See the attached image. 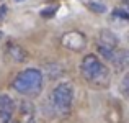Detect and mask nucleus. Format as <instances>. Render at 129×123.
<instances>
[{
	"instance_id": "nucleus-1",
	"label": "nucleus",
	"mask_w": 129,
	"mask_h": 123,
	"mask_svg": "<svg viewBox=\"0 0 129 123\" xmlns=\"http://www.w3.org/2000/svg\"><path fill=\"white\" fill-rule=\"evenodd\" d=\"M80 71L85 80L96 87H106L110 84V71L95 54H88L83 57L82 64H80Z\"/></svg>"
},
{
	"instance_id": "nucleus-2",
	"label": "nucleus",
	"mask_w": 129,
	"mask_h": 123,
	"mask_svg": "<svg viewBox=\"0 0 129 123\" xmlns=\"http://www.w3.org/2000/svg\"><path fill=\"white\" fill-rule=\"evenodd\" d=\"M43 87V74L38 69H25L15 77L13 89L21 95H38Z\"/></svg>"
},
{
	"instance_id": "nucleus-3",
	"label": "nucleus",
	"mask_w": 129,
	"mask_h": 123,
	"mask_svg": "<svg viewBox=\"0 0 129 123\" xmlns=\"http://www.w3.org/2000/svg\"><path fill=\"white\" fill-rule=\"evenodd\" d=\"M52 107L56 108L57 113L66 115L70 112L72 108V102H74V87L69 82H62L59 84L56 89L52 90Z\"/></svg>"
},
{
	"instance_id": "nucleus-4",
	"label": "nucleus",
	"mask_w": 129,
	"mask_h": 123,
	"mask_svg": "<svg viewBox=\"0 0 129 123\" xmlns=\"http://www.w3.org/2000/svg\"><path fill=\"white\" fill-rule=\"evenodd\" d=\"M116 46H118V38L113 35L111 31L105 30V31L100 33V41H98V51L103 57L106 59H111L116 51Z\"/></svg>"
},
{
	"instance_id": "nucleus-5",
	"label": "nucleus",
	"mask_w": 129,
	"mask_h": 123,
	"mask_svg": "<svg viewBox=\"0 0 129 123\" xmlns=\"http://www.w3.org/2000/svg\"><path fill=\"white\" fill-rule=\"evenodd\" d=\"M85 43H87L85 36H83L82 33H79V31H70L62 38V44L66 48H69V49H72V51L83 49V48H85Z\"/></svg>"
},
{
	"instance_id": "nucleus-6",
	"label": "nucleus",
	"mask_w": 129,
	"mask_h": 123,
	"mask_svg": "<svg viewBox=\"0 0 129 123\" xmlns=\"http://www.w3.org/2000/svg\"><path fill=\"white\" fill-rule=\"evenodd\" d=\"M13 110H15V102L12 97L2 94L0 95V121L2 123H8L12 120Z\"/></svg>"
},
{
	"instance_id": "nucleus-7",
	"label": "nucleus",
	"mask_w": 129,
	"mask_h": 123,
	"mask_svg": "<svg viewBox=\"0 0 129 123\" xmlns=\"http://www.w3.org/2000/svg\"><path fill=\"white\" fill-rule=\"evenodd\" d=\"M7 54H8L13 61H16V63H23V61H26V57H28L26 51L16 43H8L7 44Z\"/></svg>"
},
{
	"instance_id": "nucleus-8",
	"label": "nucleus",
	"mask_w": 129,
	"mask_h": 123,
	"mask_svg": "<svg viewBox=\"0 0 129 123\" xmlns=\"http://www.w3.org/2000/svg\"><path fill=\"white\" fill-rule=\"evenodd\" d=\"M57 8H59V5H56V3H54V5L46 7V8H43V10H41V16H43V18H51V16L56 15Z\"/></svg>"
},
{
	"instance_id": "nucleus-9",
	"label": "nucleus",
	"mask_w": 129,
	"mask_h": 123,
	"mask_svg": "<svg viewBox=\"0 0 129 123\" xmlns=\"http://www.w3.org/2000/svg\"><path fill=\"white\" fill-rule=\"evenodd\" d=\"M88 7H90V10H93L95 13H105L106 12L105 3H100V2H96V0H91V2L88 3Z\"/></svg>"
},
{
	"instance_id": "nucleus-10",
	"label": "nucleus",
	"mask_w": 129,
	"mask_h": 123,
	"mask_svg": "<svg viewBox=\"0 0 129 123\" xmlns=\"http://www.w3.org/2000/svg\"><path fill=\"white\" fill-rule=\"evenodd\" d=\"M113 16H114V18H123V20H127V13L124 12V10H121V8L114 10V12H113Z\"/></svg>"
},
{
	"instance_id": "nucleus-11",
	"label": "nucleus",
	"mask_w": 129,
	"mask_h": 123,
	"mask_svg": "<svg viewBox=\"0 0 129 123\" xmlns=\"http://www.w3.org/2000/svg\"><path fill=\"white\" fill-rule=\"evenodd\" d=\"M7 12H8L7 5H2V7H0V23L5 22V18H7Z\"/></svg>"
},
{
	"instance_id": "nucleus-12",
	"label": "nucleus",
	"mask_w": 129,
	"mask_h": 123,
	"mask_svg": "<svg viewBox=\"0 0 129 123\" xmlns=\"http://www.w3.org/2000/svg\"><path fill=\"white\" fill-rule=\"evenodd\" d=\"M2 36H3V33H2V31H0V39H2Z\"/></svg>"
},
{
	"instance_id": "nucleus-13",
	"label": "nucleus",
	"mask_w": 129,
	"mask_h": 123,
	"mask_svg": "<svg viewBox=\"0 0 129 123\" xmlns=\"http://www.w3.org/2000/svg\"><path fill=\"white\" fill-rule=\"evenodd\" d=\"M16 2H21V0H16Z\"/></svg>"
}]
</instances>
